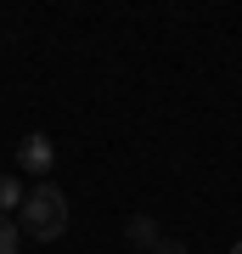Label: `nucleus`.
I'll list each match as a JSON object with an SVG mask.
<instances>
[{
    "mask_svg": "<svg viewBox=\"0 0 242 254\" xmlns=\"http://www.w3.org/2000/svg\"><path fill=\"white\" fill-rule=\"evenodd\" d=\"M17 226H23V237H34V243H56V237L68 232V192L51 187V181H34L23 209H17Z\"/></svg>",
    "mask_w": 242,
    "mask_h": 254,
    "instance_id": "1",
    "label": "nucleus"
},
{
    "mask_svg": "<svg viewBox=\"0 0 242 254\" xmlns=\"http://www.w3.org/2000/svg\"><path fill=\"white\" fill-rule=\"evenodd\" d=\"M51 164H56L51 136H28V141L17 147V170H23V175H34V181H45V175H51Z\"/></svg>",
    "mask_w": 242,
    "mask_h": 254,
    "instance_id": "2",
    "label": "nucleus"
},
{
    "mask_svg": "<svg viewBox=\"0 0 242 254\" xmlns=\"http://www.w3.org/2000/svg\"><path fill=\"white\" fill-rule=\"evenodd\" d=\"M158 237H163V226H158L152 215H130V220H124V243H130V254H152Z\"/></svg>",
    "mask_w": 242,
    "mask_h": 254,
    "instance_id": "3",
    "label": "nucleus"
},
{
    "mask_svg": "<svg viewBox=\"0 0 242 254\" xmlns=\"http://www.w3.org/2000/svg\"><path fill=\"white\" fill-rule=\"evenodd\" d=\"M23 198H28V187H17L11 175H0V215H17Z\"/></svg>",
    "mask_w": 242,
    "mask_h": 254,
    "instance_id": "4",
    "label": "nucleus"
},
{
    "mask_svg": "<svg viewBox=\"0 0 242 254\" xmlns=\"http://www.w3.org/2000/svg\"><path fill=\"white\" fill-rule=\"evenodd\" d=\"M23 249V226H17V215H0V254H17Z\"/></svg>",
    "mask_w": 242,
    "mask_h": 254,
    "instance_id": "5",
    "label": "nucleus"
},
{
    "mask_svg": "<svg viewBox=\"0 0 242 254\" xmlns=\"http://www.w3.org/2000/svg\"><path fill=\"white\" fill-rule=\"evenodd\" d=\"M152 254H186V243H180V237H158V249Z\"/></svg>",
    "mask_w": 242,
    "mask_h": 254,
    "instance_id": "6",
    "label": "nucleus"
},
{
    "mask_svg": "<svg viewBox=\"0 0 242 254\" xmlns=\"http://www.w3.org/2000/svg\"><path fill=\"white\" fill-rule=\"evenodd\" d=\"M231 254H242V237H237V243H231Z\"/></svg>",
    "mask_w": 242,
    "mask_h": 254,
    "instance_id": "7",
    "label": "nucleus"
}]
</instances>
